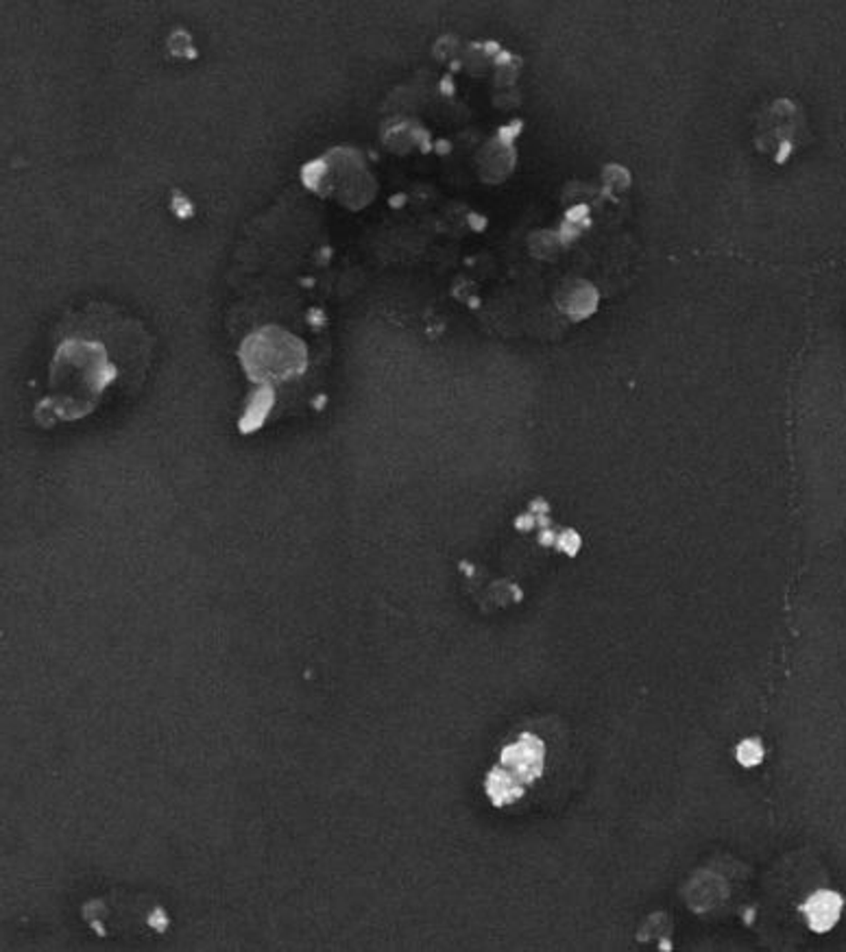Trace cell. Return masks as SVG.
<instances>
[{
    "label": "cell",
    "instance_id": "6da1fadb",
    "mask_svg": "<svg viewBox=\"0 0 846 952\" xmlns=\"http://www.w3.org/2000/svg\"><path fill=\"white\" fill-rule=\"evenodd\" d=\"M504 765L524 780H532L541 774L543 767V743L537 737H524L518 746L504 752Z\"/></svg>",
    "mask_w": 846,
    "mask_h": 952
},
{
    "label": "cell",
    "instance_id": "7a4b0ae2",
    "mask_svg": "<svg viewBox=\"0 0 846 952\" xmlns=\"http://www.w3.org/2000/svg\"><path fill=\"white\" fill-rule=\"evenodd\" d=\"M842 905L844 902L836 891H816L814 896H810V900L803 905V913L811 931L827 933L840 920Z\"/></svg>",
    "mask_w": 846,
    "mask_h": 952
},
{
    "label": "cell",
    "instance_id": "3957f363",
    "mask_svg": "<svg viewBox=\"0 0 846 952\" xmlns=\"http://www.w3.org/2000/svg\"><path fill=\"white\" fill-rule=\"evenodd\" d=\"M488 794H491L496 805H507V802L518 800L521 796V787L509 772L496 769V772L491 774V778H488Z\"/></svg>",
    "mask_w": 846,
    "mask_h": 952
},
{
    "label": "cell",
    "instance_id": "277c9868",
    "mask_svg": "<svg viewBox=\"0 0 846 952\" xmlns=\"http://www.w3.org/2000/svg\"><path fill=\"white\" fill-rule=\"evenodd\" d=\"M761 757H763V750H761V746L757 741L740 743L738 761L741 765H746V767H752V765H757V763L761 761Z\"/></svg>",
    "mask_w": 846,
    "mask_h": 952
}]
</instances>
